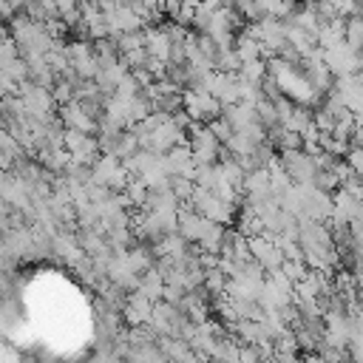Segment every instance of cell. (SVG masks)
I'll list each match as a JSON object with an SVG mask.
<instances>
[{
	"instance_id": "cell-15",
	"label": "cell",
	"mask_w": 363,
	"mask_h": 363,
	"mask_svg": "<svg viewBox=\"0 0 363 363\" xmlns=\"http://www.w3.org/2000/svg\"><path fill=\"white\" fill-rule=\"evenodd\" d=\"M340 159L349 164L352 173H357V176L363 173V150H360V145H349V150H346Z\"/></svg>"
},
{
	"instance_id": "cell-16",
	"label": "cell",
	"mask_w": 363,
	"mask_h": 363,
	"mask_svg": "<svg viewBox=\"0 0 363 363\" xmlns=\"http://www.w3.org/2000/svg\"><path fill=\"white\" fill-rule=\"evenodd\" d=\"M306 269H309V267H306L303 261H281V272H284L292 284H295V281H301V278L306 275Z\"/></svg>"
},
{
	"instance_id": "cell-5",
	"label": "cell",
	"mask_w": 363,
	"mask_h": 363,
	"mask_svg": "<svg viewBox=\"0 0 363 363\" xmlns=\"http://www.w3.org/2000/svg\"><path fill=\"white\" fill-rule=\"evenodd\" d=\"M57 108H60L62 128H74L79 133H96V116H91L77 99H68L65 105H57Z\"/></svg>"
},
{
	"instance_id": "cell-2",
	"label": "cell",
	"mask_w": 363,
	"mask_h": 363,
	"mask_svg": "<svg viewBox=\"0 0 363 363\" xmlns=\"http://www.w3.org/2000/svg\"><path fill=\"white\" fill-rule=\"evenodd\" d=\"M187 201L193 204V210H199L204 218H210L216 224H230L233 216H235V207H230L227 201H221L218 196H213L207 187H199V184L193 187V193H190Z\"/></svg>"
},
{
	"instance_id": "cell-4",
	"label": "cell",
	"mask_w": 363,
	"mask_h": 363,
	"mask_svg": "<svg viewBox=\"0 0 363 363\" xmlns=\"http://www.w3.org/2000/svg\"><path fill=\"white\" fill-rule=\"evenodd\" d=\"M278 162H281V167L286 170L289 182H312V176H315L312 156L303 153L301 147H286V150H281Z\"/></svg>"
},
{
	"instance_id": "cell-14",
	"label": "cell",
	"mask_w": 363,
	"mask_h": 363,
	"mask_svg": "<svg viewBox=\"0 0 363 363\" xmlns=\"http://www.w3.org/2000/svg\"><path fill=\"white\" fill-rule=\"evenodd\" d=\"M204 125H207V130H210V133H213V136H216L221 145H224V142H227V136L233 133V125H230V122H227L221 113H218V116H213V119H207Z\"/></svg>"
},
{
	"instance_id": "cell-11",
	"label": "cell",
	"mask_w": 363,
	"mask_h": 363,
	"mask_svg": "<svg viewBox=\"0 0 363 363\" xmlns=\"http://www.w3.org/2000/svg\"><path fill=\"white\" fill-rule=\"evenodd\" d=\"M0 68H3V74L6 77H11L14 82H20V79H26L28 77V65H26V60L17 54V57H11V60H6V62H0Z\"/></svg>"
},
{
	"instance_id": "cell-13",
	"label": "cell",
	"mask_w": 363,
	"mask_h": 363,
	"mask_svg": "<svg viewBox=\"0 0 363 363\" xmlns=\"http://www.w3.org/2000/svg\"><path fill=\"white\" fill-rule=\"evenodd\" d=\"M51 96H54V105H65L68 99H74V82L57 77L54 85H51Z\"/></svg>"
},
{
	"instance_id": "cell-19",
	"label": "cell",
	"mask_w": 363,
	"mask_h": 363,
	"mask_svg": "<svg viewBox=\"0 0 363 363\" xmlns=\"http://www.w3.org/2000/svg\"><path fill=\"white\" fill-rule=\"evenodd\" d=\"M77 3H79V0H54V6H57V17H62V14L74 11V9H77Z\"/></svg>"
},
{
	"instance_id": "cell-21",
	"label": "cell",
	"mask_w": 363,
	"mask_h": 363,
	"mask_svg": "<svg viewBox=\"0 0 363 363\" xmlns=\"http://www.w3.org/2000/svg\"><path fill=\"white\" fill-rule=\"evenodd\" d=\"M354 3H360V0H354Z\"/></svg>"
},
{
	"instance_id": "cell-17",
	"label": "cell",
	"mask_w": 363,
	"mask_h": 363,
	"mask_svg": "<svg viewBox=\"0 0 363 363\" xmlns=\"http://www.w3.org/2000/svg\"><path fill=\"white\" fill-rule=\"evenodd\" d=\"M332 125H335V116H332L326 108H318V111L312 113V128H315V130L329 133V130H332Z\"/></svg>"
},
{
	"instance_id": "cell-3",
	"label": "cell",
	"mask_w": 363,
	"mask_h": 363,
	"mask_svg": "<svg viewBox=\"0 0 363 363\" xmlns=\"http://www.w3.org/2000/svg\"><path fill=\"white\" fill-rule=\"evenodd\" d=\"M323 65L329 68L332 77L337 74H352V71H360V51L349 48L343 40L323 48Z\"/></svg>"
},
{
	"instance_id": "cell-1",
	"label": "cell",
	"mask_w": 363,
	"mask_h": 363,
	"mask_svg": "<svg viewBox=\"0 0 363 363\" xmlns=\"http://www.w3.org/2000/svg\"><path fill=\"white\" fill-rule=\"evenodd\" d=\"M182 111L193 122H207V119H213V116L221 113V102L213 94H207L204 88L187 85V88H182Z\"/></svg>"
},
{
	"instance_id": "cell-10",
	"label": "cell",
	"mask_w": 363,
	"mask_h": 363,
	"mask_svg": "<svg viewBox=\"0 0 363 363\" xmlns=\"http://www.w3.org/2000/svg\"><path fill=\"white\" fill-rule=\"evenodd\" d=\"M258 6L264 11V17H278V20H286L298 9L295 0H258Z\"/></svg>"
},
{
	"instance_id": "cell-6",
	"label": "cell",
	"mask_w": 363,
	"mask_h": 363,
	"mask_svg": "<svg viewBox=\"0 0 363 363\" xmlns=\"http://www.w3.org/2000/svg\"><path fill=\"white\" fill-rule=\"evenodd\" d=\"M162 289H164V278L156 267H147L142 275H139V284H136V292H142L147 301H159L162 298Z\"/></svg>"
},
{
	"instance_id": "cell-7",
	"label": "cell",
	"mask_w": 363,
	"mask_h": 363,
	"mask_svg": "<svg viewBox=\"0 0 363 363\" xmlns=\"http://www.w3.org/2000/svg\"><path fill=\"white\" fill-rule=\"evenodd\" d=\"M343 43L349 48H354V51L363 48V20H360V14H349L346 17V23H343Z\"/></svg>"
},
{
	"instance_id": "cell-18",
	"label": "cell",
	"mask_w": 363,
	"mask_h": 363,
	"mask_svg": "<svg viewBox=\"0 0 363 363\" xmlns=\"http://www.w3.org/2000/svg\"><path fill=\"white\" fill-rule=\"evenodd\" d=\"M119 57L125 60L128 68H142L145 60H147V51H145V45H139V48H130V51H125V54H119Z\"/></svg>"
},
{
	"instance_id": "cell-8",
	"label": "cell",
	"mask_w": 363,
	"mask_h": 363,
	"mask_svg": "<svg viewBox=\"0 0 363 363\" xmlns=\"http://www.w3.org/2000/svg\"><path fill=\"white\" fill-rule=\"evenodd\" d=\"M281 125L286 128V130H295V133H303L306 128H312V113L306 111V108H301V105H292V111L281 119Z\"/></svg>"
},
{
	"instance_id": "cell-12",
	"label": "cell",
	"mask_w": 363,
	"mask_h": 363,
	"mask_svg": "<svg viewBox=\"0 0 363 363\" xmlns=\"http://www.w3.org/2000/svg\"><path fill=\"white\" fill-rule=\"evenodd\" d=\"M167 187H170V193H173V196H176L179 201H187L196 184H193V179H187V176H170Z\"/></svg>"
},
{
	"instance_id": "cell-9",
	"label": "cell",
	"mask_w": 363,
	"mask_h": 363,
	"mask_svg": "<svg viewBox=\"0 0 363 363\" xmlns=\"http://www.w3.org/2000/svg\"><path fill=\"white\" fill-rule=\"evenodd\" d=\"M241 79H247V82H252V85H261V79L267 77V65H264V60L261 57H255V60H244L241 65H238V71H235Z\"/></svg>"
},
{
	"instance_id": "cell-20",
	"label": "cell",
	"mask_w": 363,
	"mask_h": 363,
	"mask_svg": "<svg viewBox=\"0 0 363 363\" xmlns=\"http://www.w3.org/2000/svg\"><path fill=\"white\" fill-rule=\"evenodd\" d=\"M9 210H11V207H9V204H6V199L0 196V216H3V213H9Z\"/></svg>"
}]
</instances>
